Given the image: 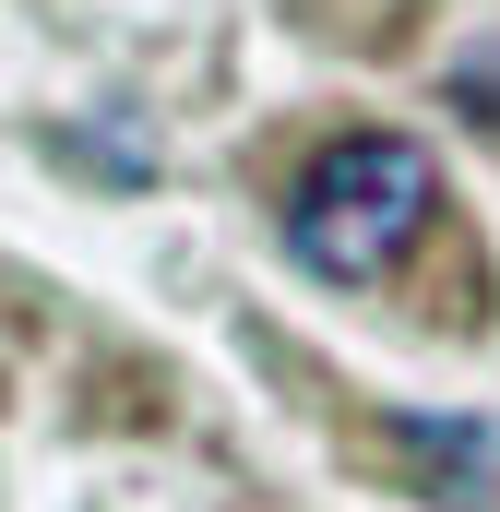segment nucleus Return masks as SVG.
<instances>
[{
  "instance_id": "1",
  "label": "nucleus",
  "mask_w": 500,
  "mask_h": 512,
  "mask_svg": "<svg viewBox=\"0 0 500 512\" xmlns=\"http://www.w3.org/2000/svg\"><path fill=\"white\" fill-rule=\"evenodd\" d=\"M441 215V155L417 131H346L298 167L286 191V251L310 262L322 286H381L393 262L429 239Z\"/></svg>"
}]
</instances>
